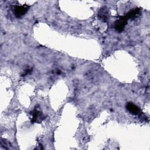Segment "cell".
Masks as SVG:
<instances>
[{"label":"cell","mask_w":150,"mask_h":150,"mask_svg":"<svg viewBox=\"0 0 150 150\" xmlns=\"http://www.w3.org/2000/svg\"><path fill=\"white\" fill-rule=\"evenodd\" d=\"M140 12V9H134L129 12H128L125 15V18L128 20L130 18H134L137 15H139Z\"/></svg>","instance_id":"obj_6"},{"label":"cell","mask_w":150,"mask_h":150,"mask_svg":"<svg viewBox=\"0 0 150 150\" xmlns=\"http://www.w3.org/2000/svg\"><path fill=\"white\" fill-rule=\"evenodd\" d=\"M98 16L100 18V19L102 20L104 22L107 21L108 19V12L107 9H105L104 8L101 9L98 12Z\"/></svg>","instance_id":"obj_5"},{"label":"cell","mask_w":150,"mask_h":150,"mask_svg":"<svg viewBox=\"0 0 150 150\" xmlns=\"http://www.w3.org/2000/svg\"><path fill=\"white\" fill-rule=\"evenodd\" d=\"M29 6L28 5H16L13 8V13L16 18H20L24 15L28 11Z\"/></svg>","instance_id":"obj_1"},{"label":"cell","mask_w":150,"mask_h":150,"mask_svg":"<svg viewBox=\"0 0 150 150\" xmlns=\"http://www.w3.org/2000/svg\"><path fill=\"white\" fill-rule=\"evenodd\" d=\"M126 107H127V109L128 110V111H129L131 114L134 115H138L141 113V110L139 108V107H137L136 105L134 104L133 103H128Z\"/></svg>","instance_id":"obj_4"},{"label":"cell","mask_w":150,"mask_h":150,"mask_svg":"<svg viewBox=\"0 0 150 150\" xmlns=\"http://www.w3.org/2000/svg\"><path fill=\"white\" fill-rule=\"evenodd\" d=\"M43 119V114L38 110L35 109L32 113V122H40Z\"/></svg>","instance_id":"obj_3"},{"label":"cell","mask_w":150,"mask_h":150,"mask_svg":"<svg viewBox=\"0 0 150 150\" xmlns=\"http://www.w3.org/2000/svg\"><path fill=\"white\" fill-rule=\"evenodd\" d=\"M128 19L125 18V16L120 17L115 22L114 24V28L115 29L118 31L121 32L124 30L125 25L127 23Z\"/></svg>","instance_id":"obj_2"}]
</instances>
